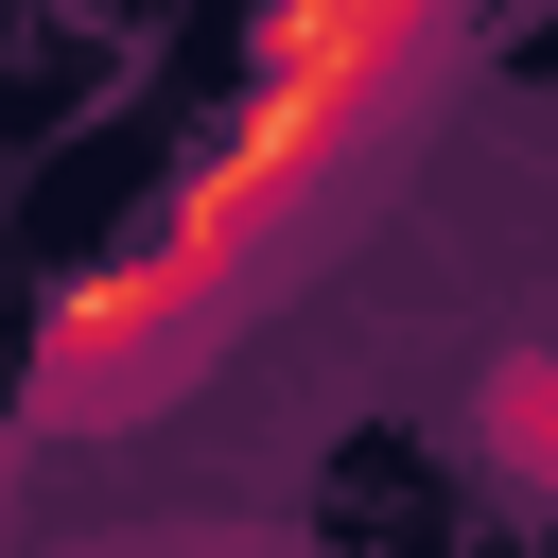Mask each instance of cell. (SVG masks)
Instances as JSON below:
<instances>
[{
    "mask_svg": "<svg viewBox=\"0 0 558 558\" xmlns=\"http://www.w3.org/2000/svg\"><path fill=\"white\" fill-rule=\"evenodd\" d=\"M436 35H453V0H279L262 52H244V87H227V122H209V157L157 192V227L52 296L35 418L87 436L105 401H140V384H157V366H174V349H192L279 244H296V209L384 140V105L418 87Z\"/></svg>",
    "mask_w": 558,
    "mask_h": 558,
    "instance_id": "obj_1",
    "label": "cell"
}]
</instances>
